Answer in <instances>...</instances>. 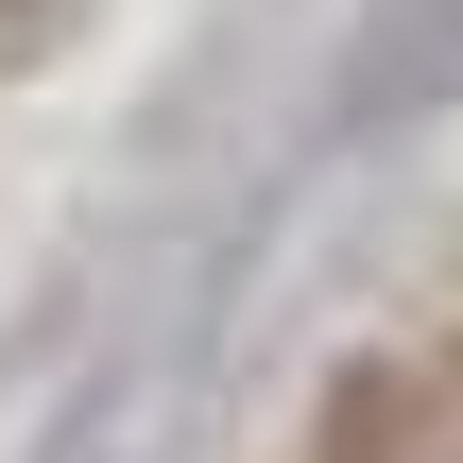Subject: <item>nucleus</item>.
I'll use <instances>...</instances> for the list:
<instances>
[{"label": "nucleus", "instance_id": "f257e3e1", "mask_svg": "<svg viewBox=\"0 0 463 463\" xmlns=\"http://www.w3.org/2000/svg\"><path fill=\"white\" fill-rule=\"evenodd\" d=\"M309 463H412V395H395V378H344V395L309 412Z\"/></svg>", "mask_w": 463, "mask_h": 463}, {"label": "nucleus", "instance_id": "f03ea898", "mask_svg": "<svg viewBox=\"0 0 463 463\" xmlns=\"http://www.w3.org/2000/svg\"><path fill=\"white\" fill-rule=\"evenodd\" d=\"M447 463H463V412H447Z\"/></svg>", "mask_w": 463, "mask_h": 463}]
</instances>
